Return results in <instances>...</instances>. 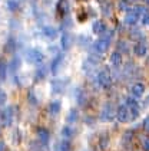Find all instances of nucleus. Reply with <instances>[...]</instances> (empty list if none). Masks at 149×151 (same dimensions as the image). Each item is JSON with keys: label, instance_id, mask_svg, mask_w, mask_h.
Returning <instances> with one entry per match:
<instances>
[{"label": "nucleus", "instance_id": "f257e3e1", "mask_svg": "<svg viewBox=\"0 0 149 151\" xmlns=\"http://www.w3.org/2000/svg\"><path fill=\"white\" fill-rule=\"evenodd\" d=\"M112 39H113V32H112V30H106L103 35H101V37H99L98 40L93 42L92 52L96 53V55H103V53L109 49L111 43H112Z\"/></svg>", "mask_w": 149, "mask_h": 151}, {"label": "nucleus", "instance_id": "f03ea898", "mask_svg": "<svg viewBox=\"0 0 149 151\" xmlns=\"http://www.w3.org/2000/svg\"><path fill=\"white\" fill-rule=\"evenodd\" d=\"M26 60L33 63V65H42L45 60V53L37 47H32L26 52Z\"/></svg>", "mask_w": 149, "mask_h": 151}, {"label": "nucleus", "instance_id": "7ed1b4c3", "mask_svg": "<svg viewBox=\"0 0 149 151\" xmlns=\"http://www.w3.org/2000/svg\"><path fill=\"white\" fill-rule=\"evenodd\" d=\"M14 121V106H4L0 109V122L3 127H10Z\"/></svg>", "mask_w": 149, "mask_h": 151}, {"label": "nucleus", "instance_id": "20e7f679", "mask_svg": "<svg viewBox=\"0 0 149 151\" xmlns=\"http://www.w3.org/2000/svg\"><path fill=\"white\" fill-rule=\"evenodd\" d=\"M125 105L128 106V109H129L130 121H135L138 116H139V112H140V106H139V104H138V99L136 98H133V96L130 95V96H128V98H126Z\"/></svg>", "mask_w": 149, "mask_h": 151}, {"label": "nucleus", "instance_id": "39448f33", "mask_svg": "<svg viewBox=\"0 0 149 151\" xmlns=\"http://www.w3.org/2000/svg\"><path fill=\"white\" fill-rule=\"evenodd\" d=\"M96 81H98V83H99V86L103 88V89L111 88V85H112V76H111L109 69L99 70V72H98V75H96Z\"/></svg>", "mask_w": 149, "mask_h": 151}, {"label": "nucleus", "instance_id": "423d86ee", "mask_svg": "<svg viewBox=\"0 0 149 151\" xmlns=\"http://www.w3.org/2000/svg\"><path fill=\"white\" fill-rule=\"evenodd\" d=\"M70 12V6H69L68 0H57L56 3V16L59 19H65L69 16Z\"/></svg>", "mask_w": 149, "mask_h": 151}, {"label": "nucleus", "instance_id": "0eeeda50", "mask_svg": "<svg viewBox=\"0 0 149 151\" xmlns=\"http://www.w3.org/2000/svg\"><path fill=\"white\" fill-rule=\"evenodd\" d=\"M113 118H116V111L113 109V105L105 104V106L102 108V112H101V119L105 121V122H109Z\"/></svg>", "mask_w": 149, "mask_h": 151}, {"label": "nucleus", "instance_id": "6e6552de", "mask_svg": "<svg viewBox=\"0 0 149 151\" xmlns=\"http://www.w3.org/2000/svg\"><path fill=\"white\" fill-rule=\"evenodd\" d=\"M139 20H140V14L138 12V9L136 7H133V9L130 7L125 14V23L129 24V26H133V24H136Z\"/></svg>", "mask_w": 149, "mask_h": 151}, {"label": "nucleus", "instance_id": "1a4fd4ad", "mask_svg": "<svg viewBox=\"0 0 149 151\" xmlns=\"http://www.w3.org/2000/svg\"><path fill=\"white\" fill-rule=\"evenodd\" d=\"M116 119L119 122H129L130 121V114H129V109L125 104L119 105L118 109H116Z\"/></svg>", "mask_w": 149, "mask_h": 151}, {"label": "nucleus", "instance_id": "9d476101", "mask_svg": "<svg viewBox=\"0 0 149 151\" xmlns=\"http://www.w3.org/2000/svg\"><path fill=\"white\" fill-rule=\"evenodd\" d=\"M72 45H73V35L69 33V32H63L62 36H60V46H62V49L66 52V50H69L72 47Z\"/></svg>", "mask_w": 149, "mask_h": 151}, {"label": "nucleus", "instance_id": "9b49d317", "mask_svg": "<svg viewBox=\"0 0 149 151\" xmlns=\"http://www.w3.org/2000/svg\"><path fill=\"white\" fill-rule=\"evenodd\" d=\"M68 79H60V78H56V79H53L52 81V92L53 93H60V92H63V89H65V85L68 83Z\"/></svg>", "mask_w": 149, "mask_h": 151}, {"label": "nucleus", "instance_id": "f8f14e48", "mask_svg": "<svg viewBox=\"0 0 149 151\" xmlns=\"http://www.w3.org/2000/svg\"><path fill=\"white\" fill-rule=\"evenodd\" d=\"M133 53L139 56V58H143L146 53H148V46L145 45V42L143 40H139L136 42L135 45H133Z\"/></svg>", "mask_w": 149, "mask_h": 151}, {"label": "nucleus", "instance_id": "ddd939ff", "mask_svg": "<svg viewBox=\"0 0 149 151\" xmlns=\"http://www.w3.org/2000/svg\"><path fill=\"white\" fill-rule=\"evenodd\" d=\"M62 62H63V55L62 53L55 55V58L52 59V63H50V72L53 75H56L57 72H59V68L62 66Z\"/></svg>", "mask_w": 149, "mask_h": 151}, {"label": "nucleus", "instance_id": "4468645a", "mask_svg": "<svg viewBox=\"0 0 149 151\" xmlns=\"http://www.w3.org/2000/svg\"><path fill=\"white\" fill-rule=\"evenodd\" d=\"M143 92H145V85L140 83V82H136V83H133L130 86V95L133 98H136V99H139L143 95Z\"/></svg>", "mask_w": 149, "mask_h": 151}, {"label": "nucleus", "instance_id": "2eb2a0df", "mask_svg": "<svg viewBox=\"0 0 149 151\" xmlns=\"http://www.w3.org/2000/svg\"><path fill=\"white\" fill-rule=\"evenodd\" d=\"M37 138H39V141H40L42 145H47L49 141H50V132L43 127L37 128Z\"/></svg>", "mask_w": 149, "mask_h": 151}, {"label": "nucleus", "instance_id": "dca6fc26", "mask_svg": "<svg viewBox=\"0 0 149 151\" xmlns=\"http://www.w3.org/2000/svg\"><path fill=\"white\" fill-rule=\"evenodd\" d=\"M92 30H93V33L95 35H103L106 30H108V26L105 24V22H102V20H95L93 22V24H92Z\"/></svg>", "mask_w": 149, "mask_h": 151}, {"label": "nucleus", "instance_id": "f3484780", "mask_svg": "<svg viewBox=\"0 0 149 151\" xmlns=\"http://www.w3.org/2000/svg\"><path fill=\"white\" fill-rule=\"evenodd\" d=\"M42 33L47 37V39H50V40H55L59 35V32H57L56 27H53V26H43V29H42Z\"/></svg>", "mask_w": 149, "mask_h": 151}, {"label": "nucleus", "instance_id": "a211bd4d", "mask_svg": "<svg viewBox=\"0 0 149 151\" xmlns=\"http://www.w3.org/2000/svg\"><path fill=\"white\" fill-rule=\"evenodd\" d=\"M111 63L113 65L115 68H118V66L122 65V53H120L119 50L112 52V55H111Z\"/></svg>", "mask_w": 149, "mask_h": 151}, {"label": "nucleus", "instance_id": "6ab92c4d", "mask_svg": "<svg viewBox=\"0 0 149 151\" xmlns=\"http://www.w3.org/2000/svg\"><path fill=\"white\" fill-rule=\"evenodd\" d=\"M60 109H62L60 101H52V102L49 104V114H50V115H57V114L60 112Z\"/></svg>", "mask_w": 149, "mask_h": 151}, {"label": "nucleus", "instance_id": "aec40b11", "mask_svg": "<svg viewBox=\"0 0 149 151\" xmlns=\"http://www.w3.org/2000/svg\"><path fill=\"white\" fill-rule=\"evenodd\" d=\"M73 135H75V129L70 125H65L62 128V138L63 139H70Z\"/></svg>", "mask_w": 149, "mask_h": 151}, {"label": "nucleus", "instance_id": "412c9836", "mask_svg": "<svg viewBox=\"0 0 149 151\" xmlns=\"http://www.w3.org/2000/svg\"><path fill=\"white\" fill-rule=\"evenodd\" d=\"M7 68H9V63L3 59H0V79L4 81L6 76H7Z\"/></svg>", "mask_w": 149, "mask_h": 151}, {"label": "nucleus", "instance_id": "4be33fe9", "mask_svg": "<svg viewBox=\"0 0 149 151\" xmlns=\"http://www.w3.org/2000/svg\"><path fill=\"white\" fill-rule=\"evenodd\" d=\"M78 118H79V112H78V109H70L69 111L68 116H66V121H68V124H73V122H76L78 121Z\"/></svg>", "mask_w": 149, "mask_h": 151}, {"label": "nucleus", "instance_id": "5701e85b", "mask_svg": "<svg viewBox=\"0 0 149 151\" xmlns=\"http://www.w3.org/2000/svg\"><path fill=\"white\" fill-rule=\"evenodd\" d=\"M20 63H22V60H20V58H17V56H14V58L11 59V62L9 63V68H10V70L14 73L16 70L20 69Z\"/></svg>", "mask_w": 149, "mask_h": 151}, {"label": "nucleus", "instance_id": "b1692460", "mask_svg": "<svg viewBox=\"0 0 149 151\" xmlns=\"http://www.w3.org/2000/svg\"><path fill=\"white\" fill-rule=\"evenodd\" d=\"M75 98H76V102L79 105H83V102H85V93H83V91L80 89L79 86L75 89Z\"/></svg>", "mask_w": 149, "mask_h": 151}, {"label": "nucleus", "instance_id": "393cba45", "mask_svg": "<svg viewBox=\"0 0 149 151\" xmlns=\"http://www.w3.org/2000/svg\"><path fill=\"white\" fill-rule=\"evenodd\" d=\"M57 151H70V141L69 139H62L57 145Z\"/></svg>", "mask_w": 149, "mask_h": 151}, {"label": "nucleus", "instance_id": "a878e982", "mask_svg": "<svg viewBox=\"0 0 149 151\" xmlns=\"http://www.w3.org/2000/svg\"><path fill=\"white\" fill-rule=\"evenodd\" d=\"M45 76H46V66L40 65V68L36 70V81H42V79H45Z\"/></svg>", "mask_w": 149, "mask_h": 151}, {"label": "nucleus", "instance_id": "bb28decb", "mask_svg": "<svg viewBox=\"0 0 149 151\" xmlns=\"http://www.w3.org/2000/svg\"><path fill=\"white\" fill-rule=\"evenodd\" d=\"M101 1V10L103 12V14H109L111 13V3L108 0H99Z\"/></svg>", "mask_w": 149, "mask_h": 151}, {"label": "nucleus", "instance_id": "cd10ccee", "mask_svg": "<svg viewBox=\"0 0 149 151\" xmlns=\"http://www.w3.org/2000/svg\"><path fill=\"white\" fill-rule=\"evenodd\" d=\"M6 6H7V9L10 12H14V10L19 9V0H7L6 1Z\"/></svg>", "mask_w": 149, "mask_h": 151}, {"label": "nucleus", "instance_id": "c85d7f7f", "mask_svg": "<svg viewBox=\"0 0 149 151\" xmlns=\"http://www.w3.org/2000/svg\"><path fill=\"white\" fill-rule=\"evenodd\" d=\"M132 138H133V131H126L123 134V138H122V142L128 145L129 142H132Z\"/></svg>", "mask_w": 149, "mask_h": 151}, {"label": "nucleus", "instance_id": "c756f323", "mask_svg": "<svg viewBox=\"0 0 149 151\" xmlns=\"http://www.w3.org/2000/svg\"><path fill=\"white\" fill-rule=\"evenodd\" d=\"M14 49H16V42L13 39H9L4 45V50L6 52H14Z\"/></svg>", "mask_w": 149, "mask_h": 151}, {"label": "nucleus", "instance_id": "7c9ffc66", "mask_svg": "<svg viewBox=\"0 0 149 151\" xmlns=\"http://www.w3.org/2000/svg\"><path fill=\"white\" fill-rule=\"evenodd\" d=\"M129 4H130V1H129V0H120V1H119V9L128 12V10L130 9V7H129Z\"/></svg>", "mask_w": 149, "mask_h": 151}, {"label": "nucleus", "instance_id": "2f4dec72", "mask_svg": "<svg viewBox=\"0 0 149 151\" xmlns=\"http://www.w3.org/2000/svg\"><path fill=\"white\" fill-rule=\"evenodd\" d=\"M140 22H142V26H149V10L142 14V17H140Z\"/></svg>", "mask_w": 149, "mask_h": 151}, {"label": "nucleus", "instance_id": "473e14b6", "mask_svg": "<svg viewBox=\"0 0 149 151\" xmlns=\"http://www.w3.org/2000/svg\"><path fill=\"white\" fill-rule=\"evenodd\" d=\"M27 101L33 105L37 104V99H36V95H34L33 91H29V93H27Z\"/></svg>", "mask_w": 149, "mask_h": 151}, {"label": "nucleus", "instance_id": "72a5a7b5", "mask_svg": "<svg viewBox=\"0 0 149 151\" xmlns=\"http://www.w3.org/2000/svg\"><path fill=\"white\" fill-rule=\"evenodd\" d=\"M142 148L143 151H149V137H145L142 139Z\"/></svg>", "mask_w": 149, "mask_h": 151}, {"label": "nucleus", "instance_id": "f704fd0d", "mask_svg": "<svg viewBox=\"0 0 149 151\" xmlns=\"http://www.w3.org/2000/svg\"><path fill=\"white\" fill-rule=\"evenodd\" d=\"M142 127H143V129H145L146 132H149V116H146V118L143 119V124H142Z\"/></svg>", "mask_w": 149, "mask_h": 151}, {"label": "nucleus", "instance_id": "c9c22d12", "mask_svg": "<svg viewBox=\"0 0 149 151\" xmlns=\"http://www.w3.org/2000/svg\"><path fill=\"white\" fill-rule=\"evenodd\" d=\"M119 47H120V53L122 52H128V45L125 42H119Z\"/></svg>", "mask_w": 149, "mask_h": 151}, {"label": "nucleus", "instance_id": "e433bc0d", "mask_svg": "<svg viewBox=\"0 0 149 151\" xmlns=\"http://www.w3.org/2000/svg\"><path fill=\"white\" fill-rule=\"evenodd\" d=\"M0 151H6V144L3 141H0Z\"/></svg>", "mask_w": 149, "mask_h": 151}, {"label": "nucleus", "instance_id": "4c0bfd02", "mask_svg": "<svg viewBox=\"0 0 149 151\" xmlns=\"http://www.w3.org/2000/svg\"><path fill=\"white\" fill-rule=\"evenodd\" d=\"M143 1H145V3H146V4L149 6V0H143Z\"/></svg>", "mask_w": 149, "mask_h": 151}, {"label": "nucleus", "instance_id": "58836bf2", "mask_svg": "<svg viewBox=\"0 0 149 151\" xmlns=\"http://www.w3.org/2000/svg\"><path fill=\"white\" fill-rule=\"evenodd\" d=\"M1 127H3V125H1V122H0V131H1Z\"/></svg>", "mask_w": 149, "mask_h": 151}, {"label": "nucleus", "instance_id": "ea45409f", "mask_svg": "<svg viewBox=\"0 0 149 151\" xmlns=\"http://www.w3.org/2000/svg\"><path fill=\"white\" fill-rule=\"evenodd\" d=\"M148 101H149V98H148Z\"/></svg>", "mask_w": 149, "mask_h": 151}]
</instances>
